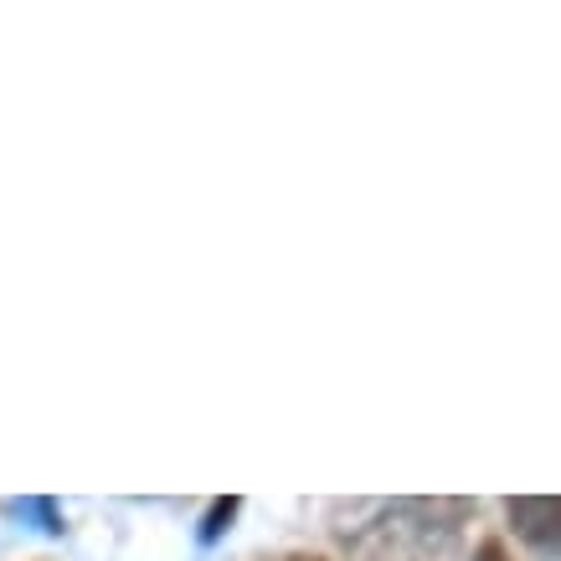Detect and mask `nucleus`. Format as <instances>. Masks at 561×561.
Segmentation results:
<instances>
[{"label": "nucleus", "instance_id": "obj_3", "mask_svg": "<svg viewBox=\"0 0 561 561\" xmlns=\"http://www.w3.org/2000/svg\"><path fill=\"white\" fill-rule=\"evenodd\" d=\"M474 561H511V551H505V541H484L474 551Z\"/></svg>", "mask_w": 561, "mask_h": 561}, {"label": "nucleus", "instance_id": "obj_4", "mask_svg": "<svg viewBox=\"0 0 561 561\" xmlns=\"http://www.w3.org/2000/svg\"><path fill=\"white\" fill-rule=\"evenodd\" d=\"M284 561H324V557H284Z\"/></svg>", "mask_w": 561, "mask_h": 561}, {"label": "nucleus", "instance_id": "obj_1", "mask_svg": "<svg viewBox=\"0 0 561 561\" xmlns=\"http://www.w3.org/2000/svg\"><path fill=\"white\" fill-rule=\"evenodd\" d=\"M515 536L546 557H561V494H515L505 500Z\"/></svg>", "mask_w": 561, "mask_h": 561}, {"label": "nucleus", "instance_id": "obj_2", "mask_svg": "<svg viewBox=\"0 0 561 561\" xmlns=\"http://www.w3.org/2000/svg\"><path fill=\"white\" fill-rule=\"evenodd\" d=\"M238 511H242V500H217L211 511H206V520H202V541L211 546L221 536V530H232V520H238Z\"/></svg>", "mask_w": 561, "mask_h": 561}]
</instances>
